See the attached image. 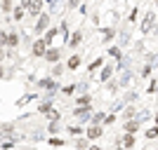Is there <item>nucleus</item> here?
Wrapping results in <instances>:
<instances>
[{
  "instance_id": "nucleus-1",
  "label": "nucleus",
  "mask_w": 158,
  "mask_h": 150,
  "mask_svg": "<svg viewBox=\"0 0 158 150\" xmlns=\"http://www.w3.org/2000/svg\"><path fill=\"white\" fill-rule=\"evenodd\" d=\"M21 7H24V12H28L31 17H35V14H43V7H45V2L43 0H24L21 2Z\"/></svg>"
},
{
  "instance_id": "nucleus-2",
  "label": "nucleus",
  "mask_w": 158,
  "mask_h": 150,
  "mask_svg": "<svg viewBox=\"0 0 158 150\" xmlns=\"http://www.w3.org/2000/svg\"><path fill=\"white\" fill-rule=\"evenodd\" d=\"M71 115H73L76 120H80V122H90V117H92V108H90V106H85V108H78V106H76Z\"/></svg>"
},
{
  "instance_id": "nucleus-3",
  "label": "nucleus",
  "mask_w": 158,
  "mask_h": 150,
  "mask_svg": "<svg viewBox=\"0 0 158 150\" xmlns=\"http://www.w3.org/2000/svg\"><path fill=\"white\" fill-rule=\"evenodd\" d=\"M153 26H156V12H153V10H149V12L144 14V21H142V33L146 35Z\"/></svg>"
},
{
  "instance_id": "nucleus-4",
  "label": "nucleus",
  "mask_w": 158,
  "mask_h": 150,
  "mask_svg": "<svg viewBox=\"0 0 158 150\" xmlns=\"http://www.w3.org/2000/svg\"><path fill=\"white\" fill-rule=\"evenodd\" d=\"M104 136V127H94V124H90L85 129V138L87 141H99V138Z\"/></svg>"
},
{
  "instance_id": "nucleus-5",
  "label": "nucleus",
  "mask_w": 158,
  "mask_h": 150,
  "mask_svg": "<svg viewBox=\"0 0 158 150\" xmlns=\"http://www.w3.org/2000/svg\"><path fill=\"white\" fill-rule=\"evenodd\" d=\"M43 59H45L47 63H59L61 49H59V47H47V52H45V56H43Z\"/></svg>"
},
{
  "instance_id": "nucleus-6",
  "label": "nucleus",
  "mask_w": 158,
  "mask_h": 150,
  "mask_svg": "<svg viewBox=\"0 0 158 150\" xmlns=\"http://www.w3.org/2000/svg\"><path fill=\"white\" fill-rule=\"evenodd\" d=\"M47 26H50V12H43V14L38 17V24H35V28H33V31H35V33H45Z\"/></svg>"
},
{
  "instance_id": "nucleus-7",
  "label": "nucleus",
  "mask_w": 158,
  "mask_h": 150,
  "mask_svg": "<svg viewBox=\"0 0 158 150\" xmlns=\"http://www.w3.org/2000/svg\"><path fill=\"white\" fill-rule=\"evenodd\" d=\"M45 52H47V45L43 42V40H35V42H33V47H31V54L35 56V59H43V56H45Z\"/></svg>"
},
{
  "instance_id": "nucleus-8",
  "label": "nucleus",
  "mask_w": 158,
  "mask_h": 150,
  "mask_svg": "<svg viewBox=\"0 0 158 150\" xmlns=\"http://www.w3.org/2000/svg\"><path fill=\"white\" fill-rule=\"evenodd\" d=\"M111 75H113V66L104 63V66H102V71H99V82H102V85H104V82H111Z\"/></svg>"
},
{
  "instance_id": "nucleus-9",
  "label": "nucleus",
  "mask_w": 158,
  "mask_h": 150,
  "mask_svg": "<svg viewBox=\"0 0 158 150\" xmlns=\"http://www.w3.org/2000/svg\"><path fill=\"white\" fill-rule=\"evenodd\" d=\"M66 45L71 47V49H76V47H80L83 45V31H73V35H69V42H66Z\"/></svg>"
},
{
  "instance_id": "nucleus-10",
  "label": "nucleus",
  "mask_w": 158,
  "mask_h": 150,
  "mask_svg": "<svg viewBox=\"0 0 158 150\" xmlns=\"http://www.w3.org/2000/svg\"><path fill=\"white\" fill-rule=\"evenodd\" d=\"M137 108H135V106H123V115H120V117H123V122H130V120H137Z\"/></svg>"
},
{
  "instance_id": "nucleus-11",
  "label": "nucleus",
  "mask_w": 158,
  "mask_h": 150,
  "mask_svg": "<svg viewBox=\"0 0 158 150\" xmlns=\"http://www.w3.org/2000/svg\"><path fill=\"white\" fill-rule=\"evenodd\" d=\"M142 122L139 120H130V122H123V134H132L135 136V131H139Z\"/></svg>"
},
{
  "instance_id": "nucleus-12",
  "label": "nucleus",
  "mask_w": 158,
  "mask_h": 150,
  "mask_svg": "<svg viewBox=\"0 0 158 150\" xmlns=\"http://www.w3.org/2000/svg\"><path fill=\"white\" fill-rule=\"evenodd\" d=\"M118 145H120V148H125V150L135 148V136H132V134H123V136L118 138Z\"/></svg>"
},
{
  "instance_id": "nucleus-13",
  "label": "nucleus",
  "mask_w": 158,
  "mask_h": 150,
  "mask_svg": "<svg viewBox=\"0 0 158 150\" xmlns=\"http://www.w3.org/2000/svg\"><path fill=\"white\" fill-rule=\"evenodd\" d=\"M80 63H83V56L80 54H73V56H69V61H66V68L69 71H76V68H80Z\"/></svg>"
},
{
  "instance_id": "nucleus-14",
  "label": "nucleus",
  "mask_w": 158,
  "mask_h": 150,
  "mask_svg": "<svg viewBox=\"0 0 158 150\" xmlns=\"http://www.w3.org/2000/svg\"><path fill=\"white\" fill-rule=\"evenodd\" d=\"M57 33H59V28H57V26H52V28H47V31H45V35H43L40 40H43V42H45V45L50 47V45H52V40L57 38Z\"/></svg>"
},
{
  "instance_id": "nucleus-15",
  "label": "nucleus",
  "mask_w": 158,
  "mask_h": 150,
  "mask_svg": "<svg viewBox=\"0 0 158 150\" xmlns=\"http://www.w3.org/2000/svg\"><path fill=\"white\" fill-rule=\"evenodd\" d=\"M76 106H78V108L92 106V96H90V94H80V96H76Z\"/></svg>"
},
{
  "instance_id": "nucleus-16",
  "label": "nucleus",
  "mask_w": 158,
  "mask_h": 150,
  "mask_svg": "<svg viewBox=\"0 0 158 150\" xmlns=\"http://www.w3.org/2000/svg\"><path fill=\"white\" fill-rule=\"evenodd\" d=\"M113 38H116V28H113V26L102 28V40H104V42H111Z\"/></svg>"
},
{
  "instance_id": "nucleus-17",
  "label": "nucleus",
  "mask_w": 158,
  "mask_h": 150,
  "mask_svg": "<svg viewBox=\"0 0 158 150\" xmlns=\"http://www.w3.org/2000/svg\"><path fill=\"white\" fill-rule=\"evenodd\" d=\"M38 87L54 91V89H57V80H52V78H47V80H38Z\"/></svg>"
},
{
  "instance_id": "nucleus-18",
  "label": "nucleus",
  "mask_w": 158,
  "mask_h": 150,
  "mask_svg": "<svg viewBox=\"0 0 158 150\" xmlns=\"http://www.w3.org/2000/svg\"><path fill=\"white\" fill-rule=\"evenodd\" d=\"M38 113H40V115H45V117H47V115L52 113V101H47V98H45V101H43V103L38 106Z\"/></svg>"
},
{
  "instance_id": "nucleus-19",
  "label": "nucleus",
  "mask_w": 158,
  "mask_h": 150,
  "mask_svg": "<svg viewBox=\"0 0 158 150\" xmlns=\"http://www.w3.org/2000/svg\"><path fill=\"white\" fill-rule=\"evenodd\" d=\"M90 124H94V127H102V124H104V113H92Z\"/></svg>"
},
{
  "instance_id": "nucleus-20",
  "label": "nucleus",
  "mask_w": 158,
  "mask_h": 150,
  "mask_svg": "<svg viewBox=\"0 0 158 150\" xmlns=\"http://www.w3.org/2000/svg\"><path fill=\"white\" fill-rule=\"evenodd\" d=\"M130 80H132V73H130V71H125V73H123V75L118 78V87H127V85H130Z\"/></svg>"
},
{
  "instance_id": "nucleus-21",
  "label": "nucleus",
  "mask_w": 158,
  "mask_h": 150,
  "mask_svg": "<svg viewBox=\"0 0 158 150\" xmlns=\"http://www.w3.org/2000/svg\"><path fill=\"white\" fill-rule=\"evenodd\" d=\"M64 71H66V66L61 63V61H59V63H54V68H52V80H54V78H59Z\"/></svg>"
},
{
  "instance_id": "nucleus-22",
  "label": "nucleus",
  "mask_w": 158,
  "mask_h": 150,
  "mask_svg": "<svg viewBox=\"0 0 158 150\" xmlns=\"http://www.w3.org/2000/svg\"><path fill=\"white\" fill-rule=\"evenodd\" d=\"M7 45H10V47H17V45H19V35H17V33H7Z\"/></svg>"
},
{
  "instance_id": "nucleus-23",
  "label": "nucleus",
  "mask_w": 158,
  "mask_h": 150,
  "mask_svg": "<svg viewBox=\"0 0 158 150\" xmlns=\"http://www.w3.org/2000/svg\"><path fill=\"white\" fill-rule=\"evenodd\" d=\"M109 54H111L113 59L123 61V49H120V47H109Z\"/></svg>"
},
{
  "instance_id": "nucleus-24",
  "label": "nucleus",
  "mask_w": 158,
  "mask_h": 150,
  "mask_svg": "<svg viewBox=\"0 0 158 150\" xmlns=\"http://www.w3.org/2000/svg\"><path fill=\"white\" fill-rule=\"evenodd\" d=\"M24 14H26V12H24V7H14V10H12V17H14V21H21V19H24Z\"/></svg>"
},
{
  "instance_id": "nucleus-25",
  "label": "nucleus",
  "mask_w": 158,
  "mask_h": 150,
  "mask_svg": "<svg viewBox=\"0 0 158 150\" xmlns=\"http://www.w3.org/2000/svg\"><path fill=\"white\" fill-rule=\"evenodd\" d=\"M73 145H76V150H87V138L78 136V138H76V143H73Z\"/></svg>"
},
{
  "instance_id": "nucleus-26",
  "label": "nucleus",
  "mask_w": 158,
  "mask_h": 150,
  "mask_svg": "<svg viewBox=\"0 0 158 150\" xmlns=\"http://www.w3.org/2000/svg\"><path fill=\"white\" fill-rule=\"evenodd\" d=\"M66 131H69L71 136H83V134H85V129H83V127H66Z\"/></svg>"
},
{
  "instance_id": "nucleus-27",
  "label": "nucleus",
  "mask_w": 158,
  "mask_h": 150,
  "mask_svg": "<svg viewBox=\"0 0 158 150\" xmlns=\"http://www.w3.org/2000/svg\"><path fill=\"white\" fill-rule=\"evenodd\" d=\"M47 143L54 145V148H61V145H66V141H64V138H54V136H50V138H47Z\"/></svg>"
},
{
  "instance_id": "nucleus-28",
  "label": "nucleus",
  "mask_w": 158,
  "mask_h": 150,
  "mask_svg": "<svg viewBox=\"0 0 158 150\" xmlns=\"http://www.w3.org/2000/svg\"><path fill=\"white\" fill-rule=\"evenodd\" d=\"M61 129V122H50L47 124V134H57Z\"/></svg>"
},
{
  "instance_id": "nucleus-29",
  "label": "nucleus",
  "mask_w": 158,
  "mask_h": 150,
  "mask_svg": "<svg viewBox=\"0 0 158 150\" xmlns=\"http://www.w3.org/2000/svg\"><path fill=\"white\" fill-rule=\"evenodd\" d=\"M104 66V56H99V59H94L92 63H90V71H97V68H102Z\"/></svg>"
},
{
  "instance_id": "nucleus-30",
  "label": "nucleus",
  "mask_w": 158,
  "mask_h": 150,
  "mask_svg": "<svg viewBox=\"0 0 158 150\" xmlns=\"http://www.w3.org/2000/svg\"><path fill=\"white\" fill-rule=\"evenodd\" d=\"M0 7H2V12H7V14H10V12L14 10V5L10 2V0H2V2H0Z\"/></svg>"
},
{
  "instance_id": "nucleus-31",
  "label": "nucleus",
  "mask_w": 158,
  "mask_h": 150,
  "mask_svg": "<svg viewBox=\"0 0 158 150\" xmlns=\"http://www.w3.org/2000/svg\"><path fill=\"white\" fill-rule=\"evenodd\" d=\"M144 136H146V138H156V136H158V127H151V129H146V131H144Z\"/></svg>"
},
{
  "instance_id": "nucleus-32",
  "label": "nucleus",
  "mask_w": 158,
  "mask_h": 150,
  "mask_svg": "<svg viewBox=\"0 0 158 150\" xmlns=\"http://www.w3.org/2000/svg\"><path fill=\"white\" fill-rule=\"evenodd\" d=\"M80 7V0H69L66 2V10H78Z\"/></svg>"
},
{
  "instance_id": "nucleus-33",
  "label": "nucleus",
  "mask_w": 158,
  "mask_h": 150,
  "mask_svg": "<svg viewBox=\"0 0 158 150\" xmlns=\"http://www.w3.org/2000/svg\"><path fill=\"white\" fill-rule=\"evenodd\" d=\"M7 47V31H0V49Z\"/></svg>"
},
{
  "instance_id": "nucleus-34",
  "label": "nucleus",
  "mask_w": 158,
  "mask_h": 150,
  "mask_svg": "<svg viewBox=\"0 0 158 150\" xmlns=\"http://www.w3.org/2000/svg\"><path fill=\"white\" fill-rule=\"evenodd\" d=\"M61 91H64L66 96H71L73 91H76V85H69V87H64V89H61Z\"/></svg>"
},
{
  "instance_id": "nucleus-35",
  "label": "nucleus",
  "mask_w": 158,
  "mask_h": 150,
  "mask_svg": "<svg viewBox=\"0 0 158 150\" xmlns=\"http://www.w3.org/2000/svg\"><path fill=\"white\" fill-rule=\"evenodd\" d=\"M156 85H158V80H151V82H149V89H146V91H149V94H153V91H156Z\"/></svg>"
},
{
  "instance_id": "nucleus-36",
  "label": "nucleus",
  "mask_w": 158,
  "mask_h": 150,
  "mask_svg": "<svg viewBox=\"0 0 158 150\" xmlns=\"http://www.w3.org/2000/svg\"><path fill=\"white\" fill-rule=\"evenodd\" d=\"M137 12H139L137 7H135V10H132V12H130V21H135V19H137Z\"/></svg>"
},
{
  "instance_id": "nucleus-37",
  "label": "nucleus",
  "mask_w": 158,
  "mask_h": 150,
  "mask_svg": "<svg viewBox=\"0 0 158 150\" xmlns=\"http://www.w3.org/2000/svg\"><path fill=\"white\" fill-rule=\"evenodd\" d=\"M87 150H102V145H87Z\"/></svg>"
},
{
  "instance_id": "nucleus-38",
  "label": "nucleus",
  "mask_w": 158,
  "mask_h": 150,
  "mask_svg": "<svg viewBox=\"0 0 158 150\" xmlns=\"http://www.w3.org/2000/svg\"><path fill=\"white\" fill-rule=\"evenodd\" d=\"M2 59H5V52H2V49H0V63H2Z\"/></svg>"
},
{
  "instance_id": "nucleus-39",
  "label": "nucleus",
  "mask_w": 158,
  "mask_h": 150,
  "mask_svg": "<svg viewBox=\"0 0 158 150\" xmlns=\"http://www.w3.org/2000/svg\"><path fill=\"white\" fill-rule=\"evenodd\" d=\"M116 150H125V148H120V145H118V148H116Z\"/></svg>"
},
{
  "instance_id": "nucleus-40",
  "label": "nucleus",
  "mask_w": 158,
  "mask_h": 150,
  "mask_svg": "<svg viewBox=\"0 0 158 150\" xmlns=\"http://www.w3.org/2000/svg\"><path fill=\"white\" fill-rule=\"evenodd\" d=\"M0 78H2V68H0Z\"/></svg>"
},
{
  "instance_id": "nucleus-41",
  "label": "nucleus",
  "mask_w": 158,
  "mask_h": 150,
  "mask_svg": "<svg viewBox=\"0 0 158 150\" xmlns=\"http://www.w3.org/2000/svg\"><path fill=\"white\" fill-rule=\"evenodd\" d=\"M156 94H158V85H156Z\"/></svg>"
}]
</instances>
